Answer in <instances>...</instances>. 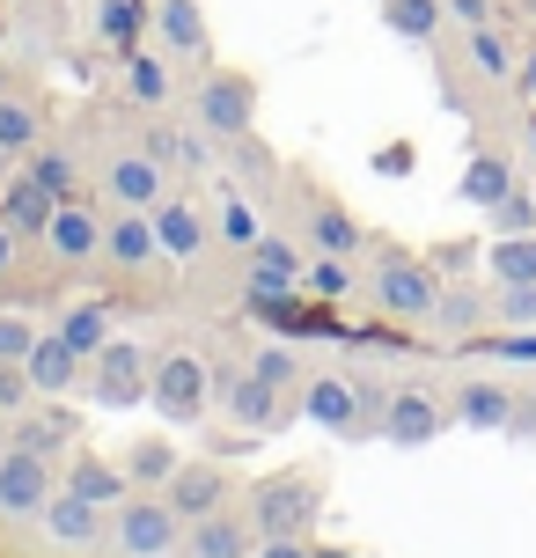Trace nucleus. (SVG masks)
Returning a JSON list of instances; mask_svg holds the SVG:
<instances>
[{"mask_svg": "<svg viewBox=\"0 0 536 558\" xmlns=\"http://www.w3.org/2000/svg\"><path fill=\"white\" fill-rule=\"evenodd\" d=\"M243 514L257 522V536H309L316 514H324V477H316V471H272V477H257Z\"/></svg>", "mask_w": 536, "mask_h": 558, "instance_id": "f257e3e1", "label": "nucleus"}, {"mask_svg": "<svg viewBox=\"0 0 536 558\" xmlns=\"http://www.w3.org/2000/svg\"><path fill=\"white\" fill-rule=\"evenodd\" d=\"M184 544V514L162 500V485H141L111 507V558H162Z\"/></svg>", "mask_w": 536, "mask_h": 558, "instance_id": "f03ea898", "label": "nucleus"}, {"mask_svg": "<svg viewBox=\"0 0 536 558\" xmlns=\"http://www.w3.org/2000/svg\"><path fill=\"white\" fill-rule=\"evenodd\" d=\"M192 125L206 140H243L257 125V82L243 66H214V74L192 88Z\"/></svg>", "mask_w": 536, "mask_h": 558, "instance_id": "7ed1b4c3", "label": "nucleus"}, {"mask_svg": "<svg viewBox=\"0 0 536 558\" xmlns=\"http://www.w3.org/2000/svg\"><path fill=\"white\" fill-rule=\"evenodd\" d=\"M243 308H251L257 324L272 338H353V324H345L331 302H302V287H287V294H272V287H251L243 294Z\"/></svg>", "mask_w": 536, "mask_h": 558, "instance_id": "20e7f679", "label": "nucleus"}, {"mask_svg": "<svg viewBox=\"0 0 536 558\" xmlns=\"http://www.w3.org/2000/svg\"><path fill=\"white\" fill-rule=\"evenodd\" d=\"M88 404L96 412H133V404H147V383H155V361H147L133 338H111L96 361H88Z\"/></svg>", "mask_w": 536, "mask_h": 558, "instance_id": "39448f33", "label": "nucleus"}, {"mask_svg": "<svg viewBox=\"0 0 536 558\" xmlns=\"http://www.w3.org/2000/svg\"><path fill=\"white\" fill-rule=\"evenodd\" d=\"M214 397L243 426V441H265L272 426H287V390H272L257 367H214Z\"/></svg>", "mask_w": 536, "mask_h": 558, "instance_id": "423d86ee", "label": "nucleus"}, {"mask_svg": "<svg viewBox=\"0 0 536 558\" xmlns=\"http://www.w3.org/2000/svg\"><path fill=\"white\" fill-rule=\"evenodd\" d=\"M375 302H382V316H397V324H426L434 302H441V272H434L426 257L390 251L375 265Z\"/></svg>", "mask_w": 536, "mask_h": 558, "instance_id": "0eeeda50", "label": "nucleus"}, {"mask_svg": "<svg viewBox=\"0 0 536 558\" xmlns=\"http://www.w3.org/2000/svg\"><path fill=\"white\" fill-rule=\"evenodd\" d=\"M147 404L170 418V426H192L214 404V367L198 361V353H162L155 361V383H147Z\"/></svg>", "mask_w": 536, "mask_h": 558, "instance_id": "6e6552de", "label": "nucleus"}, {"mask_svg": "<svg viewBox=\"0 0 536 558\" xmlns=\"http://www.w3.org/2000/svg\"><path fill=\"white\" fill-rule=\"evenodd\" d=\"M103 198H118V206H141V214H155V206L170 198V169L155 162V155H141V147H118L111 162H103Z\"/></svg>", "mask_w": 536, "mask_h": 558, "instance_id": "1a4fd4ad", "label": "nucleus"}, {"mask_svg": "<svg viewBox=\"0 0 536 558\" xmlns=\"http://www.w3.org/2000/svg\"><path fill=\"white\" fill-rule=\"evenodd\" d=\"M52 493H59V477H52V463H45V456H29V448H8V456H0V514L37 522Z\"/></svg>", "mask_w": 536, "mask_h": 558, "instance_id": "9d476101", "label": "nucleus"}, {"mask_svg": "<svg viewBox=\"0 0 536 558\" xmlns=\"http://www.w3.org/2000/svg\"><path fill=\"white\" fill-rule=\"evenodd\" d=\"M228 493H235V477H228L221 463H206V456H198V463H176V477L162 485V500L184 514V530H192V522H206V514H221Z\"/></svg>", "mask_w": 536, "mask_h": 558, "instance_id": "9b49d317", "label": "nucleus"}, {"mask_svg": "<svg viewBox=\"0 0 536 558\" xmlns=\"http://www.w3.org/2000/svg\"><path fill=\"white\" fill-rule=\"evenodd\" d=\"M302 412H309L324 434H345V441H361V434H367L353 375H309V383H302Z\"/></svg>", "mask_w": 536, "mask_h": 558, "instance_id": "f8f14e48", "label": "nucleus"}, {"mask_svg": "<svg viewBox=\"0 0 536 558\" xmlns=\"http://www.w3.org/2000/svg\"><path fill=\"white\" fill-rule=\"evenodd\" d=\"M74 412L59 404V397H45V404H23L15 412V426H8V448H29V456H45V463H59L66 448H74Z\"/></svg>", "mask_w": 536, "mask_h": 558, "instance_id": "ddd939ff", "label": "nucleus"}, {"mask_svg": "<svg viewBox=\"0 0 536 558\" xmlns=\"http://www.w3.org/2000/svg\"><path fill=\"white\" fill-rule=\"evenodd\" d=\"M45 251L59 265H88V257H103V214L88 206V198H59L52 228H45Z\"/></svg>", "mask_w": 536, "mask_h": 558, "instance_id": "4468645a", "label": "nucleus"}, {"mask_svg": "<svg viewBox=\"0 0 536 558\" xmlns=\"http://www.w3.org/2000/svg\"><path fill=\"white\" fill-rule=\"evenodd\" d=\"M441 426H449V404L426 390H390V404H382V441L397 448H426Z\"/></svg>", "mask_w": 536, "mask_h": 558, "instance_id": "2eb2a0df", "label": "nucleus"}, {"mask_svg": "<svg viewBox=\"0 0 536 558\" xmlns=\"http://www.w3.org/2000/svg\"><path fill=\"white\" fill-rule=\"evenodd\" d=\"M133 147H141V155H155V162L170 169V177H198V169L214 162L206 133H198V125H176V118H155V125H147Z\"/></svg>", "mask_w": 536, "mask_h": 558, "instance_id": "dca6fc26", "label": "nucleus"}, {"mask_svg": "<svg viewBox=\"0 0 536 558\" xmlns=\"http://www.w3.org/2000/svg\"><path fill=\"white\" fill-rule=\"evenodd\" d=\"M23 367H29V390L37 397H66V390H82V375H88V361L59 331H37V345L23 353Z\"/></svg>", "mask_w": 536, "mask_h": 558, "instance_id": "f3484780", "label": "nucleus"}, {"mask_svg": "<svg viewBox=\"0 0 536 558\" xmlns=\"http://www.w3.org/2000/svg\"><path fill=\"white\" fill-rule=\"evenodd\" d=\"M37 522H45V536H59V544H103V536H111V507H96V500H82V493L59 485Z\"/></svg>", "mask_w": 536, "mask_h": 558, "instance_id": "a211bd4d", "label": "nucleus"}, {"mask_svg": "<svg viewBox=\"0 0 536 558\" xmlns=\"http://www.w3.org/2000/svg\"><path fill=\"white\" fill-rule=\"evenodd\" d=\"M103 257H111L118 272H147V265L162 257V243H155V221H147L141 206H118L111 221H103Z\"/></svg>", "mask_w": 536, "mask_h": 558, "instance_id": "6ab92c4d", "label": "nucleus"}, {"mask_svg": "<svg viewBox=\"0 0 536 558\" xmlns=\"http://www.w3.org/2000/svg\"><path fill=\"white\" fill-rule=\"evenodd\" d=\"M302 228H309V251H316V257H361V251H367L361 221L345 214L339 198H324V192L302 206Z\"/></svg>", "mask_w": 536, "mask_h": 558, "instance_id": "aec40b11", "label": "nucleus"}, {"mask_svg": "<svg viewBox=\"0 0 536 558\" xmlns=\"http://www.w3.org/2000/svg\"><path fill=\"white\" fill-rule=\"evenodd\" d=\"M184 551L192 558H251L257 551V522L235 514V507H221V514H206V522L184 530Z\"/></svg>", "mask_w": 536, "mask_h": 558, "instance_id": "412c9836", "label": "nucleus"}, {"mask_svg": "<svg viewBox=\"0 0 536 558\" xmlns=\"http://www.w3.org/2000/svg\"><path fill=\"white\" fill-rule=\"evenodd\" d=\"M471 434H508V412H514V390L492 383V375H463L455 383V404H449Z\"/></svg>", "mask_w": 536, "mask_h": 558, "instance_id": "4be33fe9", "label": "nucleus"}, {"mask_svg": "<svg viewBox=\"0 0 536 558\" xmlns=\"http://www.w3.org/2000/svg\"><path fill=\"white\" fill-rule=\"evenodd\" d=\"M155 37L170 59H206L214 29H206V8L198 0H155Z\"/></svg>", "mask_w": 536, "mask_h": 558, "instance_id": "5701e85b", "label": "nucleus"}, {"mask_svg": "<svg viewBox=\"0 0 536 558\" xmlns=\"http://www.w3.org/2000/svg\"><path fill=\"white\" fill-rule=\"evenodd\" d=\"M147 29H155V0H96V45L103 52H141Z\"/></svg>", "mask_w": 536, "mask_h": 558, "instance_id": "b1692460", "label": "nucleus"}, {"mask_svg": "<svg viewBox=\"0 0 536 558\" xmlns=\"http://www.w3.org/2000/svg\"><path fill=\"white\" fill-rule=\"evenodd\" d=\"M66 493H82V500L96 507H118L125 493H133V477H125V463H103L96 448H74V463H66V477H59Z\"/></svg>", "mask_w": 536, "mask_h": 558, "instance_id": "393cba45", "label": "nucleus"}, {"mask_svg": "<svg viewBox=\"0 0 536 558\" xmlns=\"http://www.w3.org/2000/svg\"><path fill=\"white\" fill-rule=\"evenodd\" d=\"M52 214H59V198L37 184V177H15L8 192H0V221L15 228L23 243H45V228H52Z\"/></svg>", "mask_w": 536, "mask_h": 558, "instance_id": "a878e982", "label": "nucleus"}, {"mask_svg": "<svg viewBox=\"0 0 536 558\" xmlns=\"http://www.w3.org/2000/svg\"><path fill=\"white\" fill-rule=\"evenodd\" d=\"M147 221H155V243H162V257H176V265L206 251V221H198L192 198H176V192H170L162 206H155V214H147Z\"/></svg>", "mask_w": 536, "mask_h": 558, "instance_id": "bb28decb", "label": "nucleus"}, {"mask_svg": "<svg viewBox=\"0 0 536 558\" xmlns=\"http://www.w3.org/2000/svg\"><path fill=\"white\" fill-rule=\"evenodd\" d=\"M243 257H251V287H272V294L302 287V272H309L302 243H287V235H257V243H251Z\"/></svg>", "mask_w": 536, "mask_h": 558, "instance_id": "cd10ccee", "label": "nucleus"}, {"mask_svg": "<svg viewBox=\"0 0 536 558\" xmlns=\"http://www.w3.org/2000/svg\"><path fill=\"white\" fill-rule=\"evenodd\" d=\"M125 96L141 104V111H170L176 96V74H170V52H125Z\"/></svg>", "mask_w": 536, "mask_h": 558, "instance_id": "c85d7f7f", "label": "nucleus"}, {"mask_svg": "<svg viewBox=\"0 0 536 558\" xmlns=\"http://www.w3.org/2000/svg\"><path fill=\"white\" fill-rule=\"evenodd\" d=\"M508 192H514V162H508V155H471L463 177H455V198H463V206H478V214H492Z\"/></svg>", "mask_w": 536, "mask_h": 558, "instance_id": "c756f323", "label": "nucleus"}, {"mask_svg": "<svg viewBox=\"0 0 536 558\" xmlns=\"http://www.w3.org/2000/svg\"><path fill=\"white\" fill-rule=\"evenodd\" d=\"M426 331L441 338H478L485 331V294H471V287H441V302H434V316H426Z\"/></svg>", "mask_w": 536, "mask_h": 558, "instance_id": "7c9ffc66", "label": "nucleus"}, {"mask_svg": "<svg viewBox=\"0 0 536 558\" xmlns=\"http://www.w3.org/2000/svg\"><path fill=\"white\" fill-rule=\"evenodd\" d=\"M59 338H66L82 361H96V353L111 345V302H74L66 316H59Z\"/></svg>", "mask_w": 536, "mask_h": 558, "instance_id": "2f4dec72", "label": "nucleus"}, {"mask_svg": "<svg viewBox=\"0 0 536 558\" xmlns=\"http://www.w3.org/2000/svg\"><path fill=\"white\" fill-rule=\"evenodd\" d=\"M23 177H37L52 198H82V169H74V155L52 147V140H37V147L23 155Z\"/></svg>", "mask_w": 536, "mask_h": 558, "instance_id": "473e14b6", "label": "nucleus"}, {"mask_svg": "<svg viewBox=\"0 0 536 558\" xmlns=\"http://www.w3.org/2000/svg\"><path fill=\"white\" fill-rule=\"evenodd\" d=\"M441 15H449V0H382V23L404 45H434L441 37Z\"/></svg>", "mask_w": 536, "mask_h": 558, "instance_id": "72a5a7b5", "label": "nucleus"}, {"mask_svg": "<svg viewBox=\"0 0 536 558\" xmlns=\"http://www.w3.org/2000/svg\"><path fill=\"white\" fill-rule=\"evenodd\" d=\"M176 463H184V456H176L162 434H141V441L125 448V477H133V485H170Z\"/></svg>", "mask_w": 536, "mask_h": 558, "instance_id": "f704fd0d", "label": "nucleus"}, {"mask_svg": "<svg viewBox=\"0 0 536 558\" xmlns=\"http://www.w3.org/2000/svg\"><path fill=\"white\" fill-rule=\"evenodd\" d=\"M485 265H492V279H500V287H522V279H536V235H492Z\"/></svg>", "mask_w": 536, "mask_h": 558, "instance_id": "c9c22d12", "label": "nucleus"}, {"mask_svg": "<svg viewBox=\"0 0 536 558\" xmlns=\"http://www.w3.org/2000/svg\"><path fill=\"white\" fill-rule=\"evenodd\" d=\"M257 375H265V383H272V390H302V383H309V367H302V353H294V338H272V345H257Z\"/></svg>", "mask_w": 536, "mask_h": 558, "instance_id": "e433bc0d", "label": "nucleus"}, {"mask_svg": "<svg viewBox=\"0 0 536 558\" xmlns=\"http://www.w3.org/2000/svg\"><path fill=\"white\" fill-rule=\"evenodd\" d=\"M37 140H45V118L29 111L23 96H0V147H8V155L23 162V155L37 147Z\"/></svg>", "mask_w": 536, "mask_h": 558, "instance_id": "4c0bfd02", "label": "nucleus"}, {"mask_svg": "<svg viewBox=\"0 0 536 558\" xmlns=\"http://www.w3.org/2000/svg\"><path fill=\"white\" fill-rule=\"evenodd\" d=\"M463 45H471V66H478L485 82H514V52H508V37H500L492 23L463 29Z\"/></svg>", "mask_w": 536, "mask_h": 558, "instance_id": "58836bf2", "label": "nucleus"}, {"mask_svg": "<svg viewBox=\"0 0 536 558\" xmlns=\"http://www.w3.org/2000/svg\"><path fill=\"white\" fill-rule=\"evenodd\" d=\"M302 294H316V302H345V294H353V257H316V251H309Z\"/></svg>", "mask_w": 536, "mask_h": 558, "instance_id": "ea45409f", "label": "nucleus"}, {"mask_svg": "<svg viewBox=\"0 0 536 558\" xmlns=\"http://www.w3.org/2000/svg\"><path fill=\"white\" fill-rule=\"evenodd\" d=\"M471 345H478L485 361H514V367H536V324H529V331H508V324H500V331H478Z\"/></svg>", "mask_w": 536, "mask_h": 558, "instance_id": "a19ab883", "label": "nucleus"}, {"mask_svg": "<svg viewBox=\"0 0 536 558\" xmlns=\"http://www.w3.org/2000/svg\"><path fill=\"white\" fill-rule=\"evenodd\" d=\"M492 324L529 331V324H536V279H522V287H500V294H492Z\"/></svg>", "mask_w": 536, "mask_h": 558, "instance_id": "79ce46f5", "label": "nucleus"}, {"mask_svg": "<svg viewBox=\"0 0 536 558\" xmlns=\"http://www.w3.org/2000/svg\"><path fill=\"white\" fill-rule=\"evenodd\" d=\"M257 235H265V228H257L251 198H243V192H221V243H235V251H251Z\"/></svg>", "mask_w": 536, "mask_h": 558, "instance_id": "37998d69", "label": "nucleus"}, {"mask_svg": "<svg viewBox=\"0 0 536 558\" xmlns=\"http://www.w3.org/2000/svg\"><path fill=\"white\" fill-rule=\"evenodd\" d=\"M492 235H536V192L514 184V192L492 206Z\"/></svg>", "mask_w": 536, "mask_h": 558, "instance_id": "c03bdc74", "label": "nucleus"}, {"mask_svg": "<svg viewBox=\"0 0 536 558\" xmlns=\"http://www.w3.org/2000/svg\"><path fill=\"white\" fill-rule=\"evenodd\" d=\"M29 397H37V390H29V367L23 361H0V412H23Z\"/></svg>", "mask_w": 536, "mask_h": 558, "instance_id": "a18cd8bd", "label": "nucleus"}, {"mask_svg": "<svg viewBox=\"0 0 536 558\" xmlns=\"http://www.w3.org/2000/svg\"><path fill=\"white\" fill-rule=\"evenodd\" d=\"M29 345H37V324H23V316H0V361H23Z\"/></svg>", "mask_w": 536, "mask_h": 558, "instance_id": "49530a36", "label": "nucleus"}, {"mask_svg": "<svg viewBox=\"0 0 536 558\" xmlns=\"http://www.w3.org/2000/svg\"><path fill=\"white\" fill-rule=\"evenodd\" d=\"M251 558H316V544L309 536H257Z\"/></svg>", "mask_w": 536, "mask_h": 558, "instance_id": "de8ad7c7", "label": "nucleus"}, {"mask_svg": "<svg viewBox=\"0 0 536 558\" xmlns=\"http://www.w3.org/2000/svg\"><path fill=\"white\" fill-rule=\"evenodd\" d=\"M508 434H514V441H536V397H514V412H508Z\"/></svg>", "mask_w": 536, "mask_h": 558, "instance_id": "09e8293b", "label": "nucleus"}, {"mask_svg": "<svg viewBox=\"0 0 536 558\" xmlns=\"http://www.w3.org/2000/svg\"><path fill=\"white\" fill-rule=\"evenodd\" d=\"M449 15L463 29H478V23H492V0H449Z\"/></svg>", "mask_w": 536, "mask_h": 558, "instance_id": "8fccbe9b", "label": "nucleus"}, {"mask_svg": "<svg viewBox=\"0 0 536 558\" xmlns=\"http://www.w3.org/2000/svg\"><path fill=\"white\" fill-rule=\"evenodd\" d=\"M375 169H382V177H412V147H404V140H397V147H382V155H375Z\"/></svg>", "mask_w": 536, "mask_h": 558, "instance_id": "3c124183", "label": "nucleus"}, {"mask_svg": "<svg viewBox=\"0 0 536 558\" xmlns=\"http://www.w3.org/2000/svg\"><path fill=\"white\" fill-rule=\"evenodd\" d=\"M15 251H23V235H15V228H8V221H0V279H8V272H15Z\"/></svg>", "mask_w": 536, "mask_h": 558, "instance_id": "603ef678", "label": "nucleus"}, {"mask_svg": "<svg viewBox=\"0 0 536 558\" xmlns=\"http://www.w3.org/2000/svg\"><path fill=\"white\" fill-rule=\"evenodd\" d=\"M514 88H529V96H536V52L522 59V66H514Z\"/></svg>", "mask_w": 536, "mask_h": 558, "instance_id": "864d4df0", "label": "nucleus"}, {"mask_svg": "<svg viewBox=\"0 0 536 558\" xmlns=\"http://www.w3.org/2000/svg\"><path fill=\"white\" fill-rule=\"evenodd\" d=\"M8 426H15V412H0V456H8Z\"/></svg>", "mask_w": 536, "mask_h": 558, "instance_id": "5fc2aeb1", "label": "nucleus"}, {"mask_svg": "<svg viewBox=\"0 0 536 558\" xmlns=\"http://www.w3.org/2000/svg\"><path fill=\"white\" fill-rule=\"evenodd\" d=\"M316 558H345V551H339V544H316Z\"/></svg>", "mask_w": 536, "mask_h": 558, "instance_id": "6e6d98bb", "label": "nucleus"}, {"mask_svg": "<svg viewBox=\"0 0 536 558\" xmlns=\"http://www.w3.org/2000/svg\"><path fill=\"white\" fill-rule=\"evenodd\" d=\"M162 558H192V551H184V544H176V551H162Z\"/></svg>", "mask_w": 536, "mask_h": 558, "instance_id": "4d7b16f0", "label": "nucleus"}, {"mask_svg": "<svg viewBox=\"0 0 536 558\" xmlns=\"http://www.w3.org/2000/svg\"><path fill=\"white\" fill-rule=\"evenodd\" d=\"M8 162H15V155H8V147H0V169H8Z\"/></svg>", "mask_w": 536, "mask_h": 558, "instance_id": "13d9d810", "label": "nucleus"}, {"mask_svg": "<svg viewBox=\"0 0 536 558\" xmlns=\"http://www.w3.org/2000/svg\"><path fill=\"white\" fill-rule=\"evenodd\" d=\"M529 140H536V118H529Z\"/></svg>", "mask_w": 536, "mask_h": 558, "instance_id": "bf43d9fd", "label": "nucleus"}, {"mask_svg": "<svg viewBox=\"0 0 536 558\" xmlns=\"http://www.w3.org/2000/svg\"><path fill=\"white\" fill-rule=\"evenodd\" d=\"M529 15H536V0H529Z\"/></svg>", "mask_w": 536, "mask_h": 558, "instance_id": "052dcab7", "label": "nucleus"}]
</instances>
